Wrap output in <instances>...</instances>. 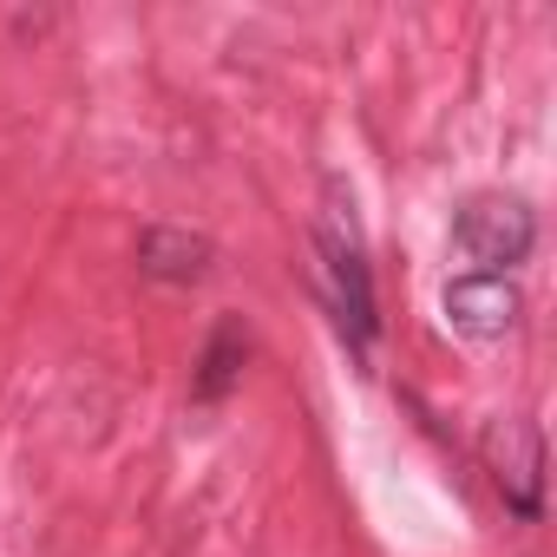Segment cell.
<instances>
[{"label": "cell", "instance_id": "277c9868", "mask_svg": "<svg viewBox=\"0 0 557 557\" xmlns=\"http://www.w3.org/2000/svg\"><path fill=\"white\" fill-rule=\"evenodd\" d=\"M518 289L511 275H459V283H446V322L453 335L466 342H505L518 329Z\"/></svg>", "mask_w": 557, "mask_h": 557}, {"label": "cell", "instance_id": "6da1fadb", "mask_svg": "<svg viewBox=\"0 0 557 557\" xmlns=\"http://www.w3.org/2000/svg\"><path fill=\"white\" fill-rule=\"evenodd\" d=\"M315 283H322V302H329L342 342L361 361H374L381 296H374V262H368V236H361L355 197H342V184H329V203L315 210Z\"/></svg>", "mask_w": 557, "mask_h": 557}, {"label": "cell", "instance_id": "3957f363", "mask_svg": "<svg viewBox=\"0 0 557 557\" xmlns=\"http://www.w3.org/2000/svg\"><path fill=\"white\" fill-rule=\"evenodd\" d=\"M485 472L505 498V511L518 524H537L544 518V433L531 420H485Z\"/></svg>", "mask_w": 557, "mask_h": 557}, {"label": "cell", "instance_id": "5b68a950", "mask_svg": "<svg viewBox=\"0 0 557 557\" xmlns=\"http://www.w3.org/2000/svg\"><path fill=\"white\" fill-rule=\"evenodd\" d=\"M210 262H216V249H210V236H197V230L151 223V230L138 236V269L151 275V283H171V289H184V283H203V275H210Z\"/></svg>", "mask_w": 557, "mask_h": 557}, {"label": "cell", "instance_id": "7a4b0ae2", "mask_svg": "<svg viewBox=\"0 0 557 557\" xmlns=\"http://www.w3.org/2000/svg\"><path fill=\"white\" fill-rule=\"evenodd\" d=\"M453 243L472 262V275H511L537 249V216L524 197H472L453 216Z\"/></svg>", "mask_w": 557, "mask_h": 557}, {"label": "cell", "instance_id": "8992f818", "mask_svg": "<svg viewBox=\"0 0 557 557\" xmlns=\"http://www.w3.org/2000/svg\"><path fill=\"white\" fill-rule=\"evenodd\" d=\"M243 361H249V329H243V315H223V322L203 335V355H197V368H190V394H197L203 407L230 400V394L243 387Z\"/></svg>", "mask_w": 557, "mask_h": 557}]
</instances>
